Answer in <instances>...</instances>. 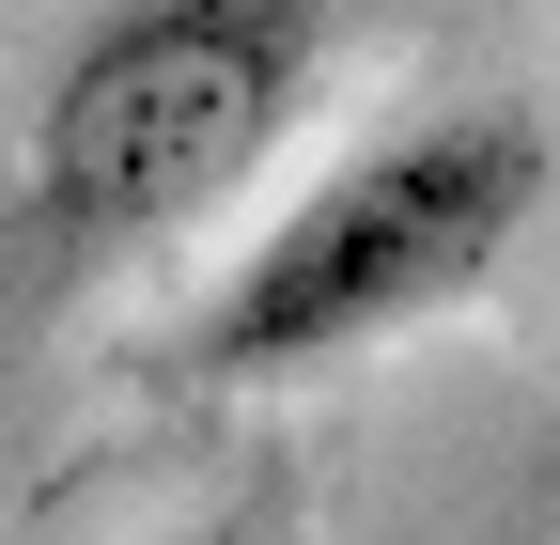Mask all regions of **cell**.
Returning a JSON list of instances; mask_svg holds the SVG:
<instances>
[{"mask_svg":"<svg viewBox=\"0 0 560 545\" xmlns=\"http://www.w3.org/2000/svg\"><path fill=\"white\" fill-rule=\"evenodd\" d=\"M342 16L359 0H94L16 125L0 281L79 297V281L187 250L202 219H234L296 156V125L342 62Z\"/></svg>","mask_w":560,"mask_h":545,"instance_id":"1","label":"cell"},{"mask_svg":"<svg viewBox=\"0 0 560 545\" xmlns=\"http://www.w3.org/2000/svg\"><path fill=\"white\" fill-rule=\"evenodd\" d=\"M545 125L529 109H405L359 156H327L280 219L202 281V312L156 344L172 390H312L420 327H452L545 219Z\"/></svg>","mask_w":560,"mask_h":545,"instance_id":"2","label":"cell"},{"mask_svg":"<svg viewBox=\"0 0 560 545\" xmlns=\"http://www.w3.org/2000/svg\"><path fill=\"white\" fill-rule=\"evenodd\" d=\"M172 545H296V530H280V514H265V499H219V514H187V530H172Z\"/></svg>","mask_w":560,"mask_h":545,"instance_id":"3","label":"cell"}]
</instances>
